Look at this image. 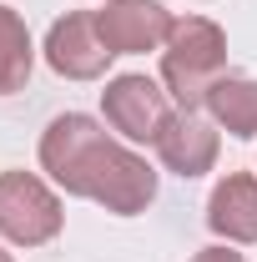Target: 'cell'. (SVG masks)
<instances>
[{
  "label": "cell",
  "mask_w": 257,
  "mask_h": 262,
  "mask_svg": "<svg viewBox=\"0 0 257 262\" xmlns=\"http://www.w3.org/2000/svg\"><path fill=\"white\" fill-rule=\"evenodd\" d=\"M40 166L66 196H86L116 217H136L157 202V171L86 111L56 116L40 136Z\"/></svg>",
  "instance_id": "1"
},
{
  "label": "cell",
  "mask_w": 257,
  "mask_h": 262,
  "mask_svg": "<svg viewBox=\"0 0 257 262\" xmlns=\"http://www.w3.org/2000/svg\"><path fill=\"white\" fill-rule=\"evenodd\" d=\"M227 76V35L207 15H177L161 46V86L182 111H202L212 81Z\"/></svg>",
  "instance_id": "2"
},
{
  "label": "cell",
  "mask_w": 257,
  "mask_h": 262,
  "mask_svg": "<svg viewBox=\"0 0 257 262\" xmlns=\"http://www.w3.org/2000/svg\"><path fill=\"white\" fill-rule=\"evenodd\" d=\"M66 207L35 171H0V237L15 247H46L61 237Z\"/></svg>",
  "instance_id": "3"
},
{
  "label": "cell",
  "mask_w": 257,
  "mask_h": 262,
  "mask_svg": "<svg viewBox=\"0 0 257 262\" xmlns=\"http://www.w3.org/2000/svg\"><path fill=\"white\" fill-rule=\"evenodd\" d=\"M101 111H106V126L116 131V136H126V141H157L161 126L172 121V96H166V86H157L152 76H111L106 81V91H101Z\"/></svg>",
  "instance_id": "4"
},
{
  "label": "cell",
  "mask_w": 257,
  "mask_h": 262,
  "mask_svg": "<svg viewBox=\"0 0 257 262\" xmlns=\"http://www.w3.org/2000/svg\"><path fill=\"white\" fill-rule=\"evenodd\" d=\"M172 10L161 0H106L96 10V31L111 56H146L161 51L172 35Z\"/></svg>",
  "instance_id": "5"
},
{
  "label": "cell",
  "mask_w": 257,
  "mask_h": 262,
  "mask_svg": "<svg viewBox=\"0 0 257 262\" xmlns=\"http://www.w3.org/2000/svg\"><path fill=\"white\" fill-rule=\"evenodd\" d=\"M111 61L116 56L101 40L96 15H86V10H66L61 20L46 31V66L56 76H66V81H101Z\"/></svg>",
  "instance_id": "6"
},
{
  "label": "cell",
  "mask_w": 257,
  "mask_h": 262,
  "mask_svg": "<svg viewBox=\"0 0 257 262\" xmlns=\"http://www.w3.org/2000/svg\"><path fill=\"white\" fill-rule=\"evenodd\" d=\"M157 146V162L172 171V177H182V182H192L202 171H212L217 166V146H222V136H217V121L212 116H202V111H172V121L161 126V136L152 141Z\"/></svg>",
  "instance_id": "7"
},
{
  "label": "cell",
  "mask_w": 257,
  "mask_h": 262,
  "mask_svg": "<svg viewBox=\"0 0 257 262\" xmlns=\"http://www.w3.org/2000/svg\"><path fill=\"white\" fill-rule=\"evenodd\" d=\"M207 227L222 242H257V177L227 171L207 196Z\"/></svg>",
  "instance_id": "8"
},
{
  "label": "cell",
  "mask_w": 257,
  "mask_h": 262,
  "mask_svg": "<svg viewBox=\"0 0 257 262\" xmlns=\"http://www.w3.org/2000/svg\"><path fill=\"white\" fill-rule=\"evenodd\" d=\"M202 111L217 121V131H232L237 141H252L257 136V81L252 76H217L212 91L202 101Z\"/></svg>",
  "instance_id": "9"
},
{
  "label": "cell",
  "mask_w": 257,
  "mask_h": 262,
  "mask_svg": "<svg viewBox=\"0 0 257 262\" xmlns=\"http://www.w3.org/2000/svg\"><path fill=\"white\" fill-rule=\"evenodd\" d=\"M31 71H35L31 31H26V20H20L10 5H0V96H15V91H26Z\"/></svg>",
  "instance_id": "10"
},
{
  "label": "cell",
  "mask_w": 257,
  "mask_h": 262,
  "mask_svg": "<svg viewBox=\"0 0 257 262\" xmlns=\"http://www.w3.org/2000/svg\"><path fill=\"white\" fill-rule=\"evenodd\" d=\"M192 262H247V257H242V252H232L227 242H217V247H202Z\"/></svg>",
  "instance_id": "11"
},
{
  "label": "cell",
  "mask_w": 257,
  "mask_h": 262,
  "mask_svg": "<svg viewBox=\"0 0 257 262\" xmlns=\"http://www.w3.org/2000/svg\"><path fill=\"white\" fill-rule=\"evenodd\" d=\"M0 262H15V257H10V252H5V247H0Z\"/></svg>",
  "instance_id": "12"
}]
</instances>
